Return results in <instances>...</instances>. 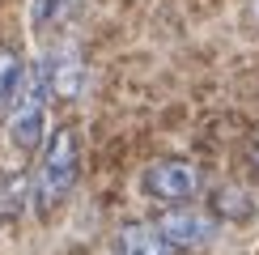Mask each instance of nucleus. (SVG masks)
Segmentation results:
<instances>
[{"mask_svg":"<svg viewBox=\"0 0 259 255\" xmlns=\"http://www.w3.org/2000/svg\"><path fill=\"white\" fill-rule=\"evenodd\" d=\"M47 102H51L47 60H34V64H26L21 85H17L13 102H9V111H5V132H9V145H13L17 153H34V149H42Z\"/></svg>","mask_w":259,"mask_h":255,"instance_id":"2","label":"nucleus"},{"mask_svg":"<svg viewBox=\"0 0 259 255\" xmlns=\"http://www.w3.org/2000/svg\"><path fill=\"white\" fill-rule=\"evenodd\" d=\"M200 187H204L200 166L183 162V157H157V162H149L145 175H140V191H145L149 200H157V204H166V208L196 200Z\"/></svg>","mask_w":259,"mask_h":255,"instance_id":"3","label":"nucleus"},{"mask_svg":"<svg viewBox=\"0 0 259 255\" xmlns=\"http://www.w3.org/2000/svg\"><path fill=\"white\" fill-rule=\"evenodd\" d=\"M21 72H26L21 56H17L13 47L0 42V115H5L9 102H13V94H17V85H21Z\"/></svg>","mask_w":259,"mask_h":255,"instance_id":"7","label":"nucleus"},{"mask_svg":"<svg viewBox=\"0 0 259 255\" xmlns=\"http://www.w3.org/2000/svg\"><path fill=\"white\" fill-rule=\"evenodd\" d=\"M115 255H175L153 221H127L115 230Z\"/></svg>","mask_w":259,"mask_h":255,"instance_id":"5","label":"nucleus"},{"mask_svg":"<svg viewBox=\"0 0 259 255\" xmlns=\"http://www.w3.org/2000/svg\"><path fill=\"white\" fill-rule=\"evenodd\" d=\"M153 226L161 230V238H166L175 251H200V247H208V242L217 238V217H208V212H200L191 204L166 208Z\"/></svg>","mask_w":259,"mask_h":255,"instance_id":"4","label":"nucleus"},{"mask_svg":"<svg viewBox=\"0 0 259 255\" xmlns=\"http://www.w3.org/2000/svg\"><path fill=\"white\" fill-rule=\"evenodd\" d=\"M77 13H81V0H34V9H30L38 34H60Z\"/></svg>","mask_w":259,"mask_h":255,"instance_id":"6","label":"nucleus"},{"mask_svg":"<svg viewBox=\"0 0 259 255\" xmlns=\"http://www.w3.org/2000/svg\"><path fill=\"white\" fill-rule=\"evenodd\" d=\"M251 13H255V21H259V0H251Z\"/></svg>","mask_w":259,"mask_h":255,"instance_id":"8","label":"nucleus"},{"mask_svg":"<svg viewBox=\"0 0 259 255\" xmlns=\"http://www.w3.org/2000/svg\"><path fill=\"white\" fill-rule=\"evenodd\" d=\"M77 175H81V136L72 123H60L42 141V153H38V166H34V208H38V217H51L72 196Z\"/></svg>","mask_w":259,"mask_h":255,"instance_id":"1","label":"nucleus"}]
</instances>
